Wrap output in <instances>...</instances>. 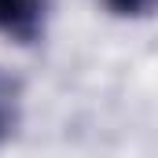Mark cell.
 Returning <instances> with one entry per match:
<instances>
[{"instance_id": "1", "label": "cell", "mask_w": 158, "mask_h": 158, "mask_svg": "<svg viewBox=\"0 0 158 158\" xmlns=\"http://www.w3.org/2000/svg\"><path fill=\"white\" fill-rule=\"evenodd\" d=\"M37 19V0H0V26L26 33Z\"/></svg>"}]
</instances>
